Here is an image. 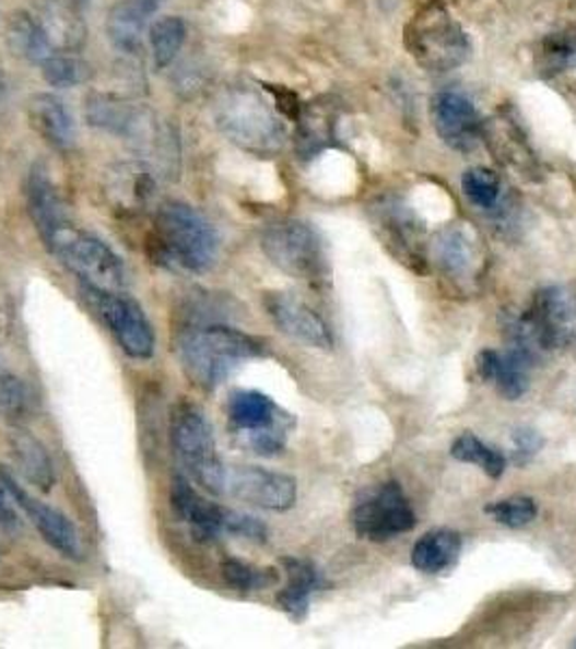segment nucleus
<instances>
[{
  "label": "nucleus",
  "instance_id": "obj_1",
  "mask_svg": "<svg viewBox=\"0 0 576 649\" xmlns=\"http://www.w3.org/2000/svg\"><path fill=\"white\" fill-rule=\"evenodd\" d=\"M176 351L185 375L202 390L222 386L243 362L262 357V340L228 324H189L178 333Z\"/></svg>",
  "mask_w": 576,
  "mask_h": 649
},
{
  "label": "nucleus",
  "instance_id": "obj_2",
  "mask_svg": "<svg viewBox=\"0 0 576 649\" xmlns=\"http://www.w3.org/2000/svg\"><path fill=\"white\" fill-rule=\"evenodd\" d=\"M152 258L161 264L189 273H207L220 256L218 229L196 209L183 202H167L154 216L148 240Z\"/></svg>",
  "mask_w": 576,
  "mask_h": 649
},
{
  "label": "nucleus",
  "instance_id": "obj_3",
  "mask_svg": "<svg viewBox=\"0 0 576 649\" xmlns=\"http://www.w3.org/2000/svg\"><path fill=\"white\" fill-rule=\"evenodd\" d=\"M403 44L427 72H451L470 57V39L443 0H427L403 28Z\"/></svg>",
  "mask_w": 576,
  "mask_h": 649
},
{
  "label": "nucleus",
  "instance_id": "obj_4",
  "mask_svg": "<svg viewBox=\"0 0 576 649\" xmlns=\"http://www.w3.org/2000/svg\"><path fill=\"white\" fill-rule=\"evenodd\" d=\"M169 439L178 461L202 489L215 496L226 494L228 470L220 459L215 435L200 408L183 401L172 410Z\"/></svg>",
  "mask_w": 576,
  "mask_h": 649
},
{
  "label": "nucleus",
  "instance_id": "obj_5",
  "mask_svg": "<svg viewBox=\"0 0 576 649\" xmlns=\"http://www.w3.org/2000/svg\"><path fill=\"white\" fill-rule=\"evenodd\" d=\"M44 243L72 273L83 280V284L101 291L124 293L126 267L103 238L66 221L48 238H44Z\"/></svg>",
  "mask_w": 576,
  "mask_h": 649
},
{
  "label": "nucleus",
  "instance_id": "obj_6",
  "mask_svg": "<svg viewBox=\"0 0 576 649\" xmlns=\"http://www.w3.org/2000/svg\"><path fill=\"white\" fill-rule=\"evenodd\" d=\"M218 123L232 143L258 156H271L284 145V126L249 87H234L220 98Z\"/></svg>",
  "mask_w": 576,
  "mask_h": 649
},
{
  "label": "nucleus",
  "instance_id": "obj_7",
  "mask_svg": "<svg viewBox=\"0 0 576 649\" xmlns=\"http://www.w3.org/2000/svg\"><path fill=\"white\" fill-rule=\"evenodd\" d=\"M512 342L555 351L576 342V295L566 286H544L529 310L507 327Z\"/></svg>",
  "mask_w": 576,
  "mask_h": 649
},
{
  "label": "nucleus",
  "instance_id": "obj_8",
  "mask_svg": "<svg viewBox=\"0 0 576 649\" xmlns=\"http://www.w3.org/2000/svg\"><path fill=\"white\" fill-rule=\"evenodd\" d=\"M262 251L286 275L304 282L324 280L328 260L324 243L313 225L299 219H282L265 227Z\"/></svg>",
  "mask_w": 576,
  "mask_h": 649
},
{
  "label": "nucleus",
  "instance_id": "obj_9",
  "mask_svg": "<svg viewBox=\"0 0 576 649\" xmlns=\"http://www.w3.org/2000/svg\"><path fill=\"white\" fill-rule=\"evenodd\" d=\"M232 429L243 435L247 446L262 457H275L286 448L293 418L275 401L258 390H236L228 401Z\"/></svg>",
  "mask_w": 576,
  "mask_h": 649
},
{
  "label": "nucleus",
  "instance_id": "obj_10",
  "mask_svg": "<svg viewBox=\"0 0 576 649\" xmlns=\"http://www.w3.org/2000/svg\"><path fill=\"white\" fill-rule=\"evenodd\" d=\"M90 308L105 321L116 335L121 351L134 359H148L154 353L156 335L141 306L126 293L101 291L96 286H81Z\"/></svg>",
  "mask_w": 576,
  "mask_h": 649
},
{
  "label": "nucleus",
  "instance_id": "obj_11",
  "mask_svg": "<svg viewBox=\"0 0 576 649\" xmlns=\"http://www.w3.org/2000/svg\"><path fill=\"white\" fill-rule=\"evenodd\" d=\"M355 535L360 540H395L416 527V516L399 483H381L366 498H362L351 516Z\"/></svg>",
  "mask_w": 576,
  "mask_h": 649
},
{
  "label": "nucleus",
  "instance_id": "obj_12",
  "mask_svg": "<svg viewBox=\"0 0 576 649\" xmlns=\"http://www.w3.org/2000/svg\"><path fill=\"white\" fill-rule=\"evenodd\" d=\"M226 492L258 509L289 511L297 500V481L282 472L243 465L228 472Z\"/></svg>",
  "mask_w": 576,
  "mask_h": 649
},
{
  "label": "nucleus",
  "instance_id": "obj_13",
  "mask_svg": "<svg viewBox=\"0 0 576 649\" xmlns=\"http://www.w3.org/2000/svg\"><path fill=\"white\" fill-rule=\"evenodd\" d=\"M0 489L28 516V520L35 524L42 538L55 550H59L63 556H70V558L81 556V540L74 524L55 507H48L42 500L26 494L22 485H17L15 479L4 468H0Z\"/></svg>",
  "mask_w": 576,
  "mask_h": 649
},
{
  "label": "nucleus",
  "instance_id": "obj_14",
  "mask_svg": "<svg viewBox=\"0 0 576 649\" xmlns=\"http://www.w3.org/2000/svg\"><path fill=\"white\" fill-rule=\"evenodd\" d=\"M432 121L438 137L458 152H472L481 139V119L460 92H440L432 98Z\"/></svg>",
  "mask_w": 576,
  "mask_h": 649
},
{
  "label": "nucleus",
  "instance_id": "obj_15",
  "mask_svg": "<svg viewBox=\"0 0 576 649\" xmlns=\"http://www.w3.org/2000/svg\"><path fill=\"white\" fill-rule=\"evenodd\" d=\"M265 308L282 333L315 349H332L334 340L328 324L304 302L286 293H269L265 297Z\"/></svg>",
  "mask_w": 576,
  "mask_h": 649
},
{
  "label": "nucleus",
  "instance_id": "obj_16",
  "mask_svg": "<svg viewBox=\"0 0 576 649\" xmlns=\"http://www.w3.org/2000/svg\"><path fill=\"white\" fill-rule=\"evenodd\" d=\"M169 503L178 520H183L191 529V535L196 540L213 541L220 535H226L228 509L204 500L185 476L174 479Z\"/></svg>",
  "mask_w": 576,
  "mask_h": 649
},
{
  "label": "nucleus",
  "instance_id": "obj_17",
  "mask_svg": "<svg viewBox=\"0 0 576 649\" xmlns=\"http://www.w3.org/2000/svg\"><path fill=\"white\" fill-rule=\"evenodd\" d=\"M379 225L386 232V245L399 251L401 262L410 264L414 271H425V256L421 249L423 227L419 219L401 204H386L379 211Z\"/></svg>",
  "mask_w": 576,
  "mask_h": 649
},
{
  "label": "nucleus",
  "instance_id": "obj_18",
  "mask_svg": "<svg viewBox=\"0 0 576 649\" xmlns=\"http://www.w3.org/2000/svg\"><path fill=\"white\" fill-rule=\"evenodd\" d=\"M154 189H156L154 176L141 163L117 165L107 180V193L111 202L124 213L143 211L150 204Z\"/></svg>",
  "mask_w": 576,
  "mask_h": 649
},
{
  "label": "nucleus",
  "instance_id": "obj_19",
  "mask_svg": "<svg viewBox=\"0 0 576 649\" xmlns=\"http://www.w3.org/2000/svg\"><path fill=\"white\" fill-rule=\"evenodd\" d=\"M284 571H286V587L278 593V604L284 613H289L293 620H304L310 606V598L326 587L321 571L304 558H284Z\"/></svg>",
  "mask_w": 576,
  "mask_h": 649
},
{
  "label": "nucleus",
  "instance_id": "obj_20",
  "mask_svg": "<svg viewBox=\"0 0 576 649\" xmlns=\"http://www.w3.org/2000/svg\"><path fill=\"white\" fill-rule=\"evenodd\" d=\"M9 448L17 472L37 489L50 492L57 474L46 446L33 433L15 429L9 435Z\"/></svg>",
  "mask_w": 576,
  "mask_h": 649
},
{
  "label": "nucleus",
  "instance_id": "obj_21",
  "mask_svg": "<svg viewBox=\"0 0 576 649\" xmlns=\"http://www.w3.org/2000/svg\"><path fill=\"white\" fill-rule=\"evenodd\" d=\"M26 204H28V213H31L35 227L39 229L42 238H48L57 227H61L68 221L63 213L61 198H59L52 180L48 178V172L39 165H35L28 174Z\"/></svg>",
  "mask_w": 576,
  "mask_h": 649
},
{
  "label": "nucleus",
  "instance_id": "obj_22",
  "mask_svg": "<svg viewBox=\"0 0 576 649\" xmlns=\"http://www.w3.org/2000/svg\"><path fill=\"white\" fill-rule=\"evenodd\" d=\"M28 117L33 128L57 150H72L77 141V128L66 105L50 96L39 94L28 103Z\"/></svg>",
  "mask_w": 576,
  "mask_h": 649
},
{
  "label": "nucleus",
  "instance_id": "obj_23",
  "mask_svg": "<svg viewBox=\"0 0 576 649\" xmlns=\"http://www.w3.org/2000/svg\"><path fill=\"white\" fill-rule=\"evenodd\" d=\"M481 139L487 141V148H492L496 158L505 165L527 169V163H533L527 137L509 113H498L496 117L481 123Z\"/></svg>",
  "mask_w": 576,
  "mask_h": 649
},
{
  "label": "nucleus",
  "instance_id": "obj_24",
  "mask_svg": "<svg viewBox=\"0 0 576 649\" xmlns=\"http://www.w3.org/2000/svg\"><path fill=\"white\" fill-rule=\"evenodd\" d=\"M339 119V107L334 101H317L306 105L297 115V150L304 156H315L334 141V126Z\"/></svg>",
  "mask_w": 576,
  "mask_h": 649
},
{
  "label": "nucleus",
  "instance_id": "obj_25",
  "mask_svg": "<svg viewBox=\"0 0 576 649\" xmlns=\"http://www.w3.org/2000/svg\"><path fill=\"white\" fill-rule=\"evenodd\" d=\"M460 550L461 538L456 531L434 529L414 543L412 565L423 574H440L456 565Z\"/></svg>",
  "mask_w": 576,
  "mask_h": 649
},
{
  "label": "nucleus",
  "instance_id": "obj_26",
  "mask_svg": "<svg viewBox=\"0 0 576 649\" xmlns=\"http://www.w3.org/2000/svg\"><path fill=\"white\" fill-rule=\"evenodd\" d=\"M7 42L13 55L31 61V63H44L52 52V39L46 31V26L31 17L28 13H13L7 24Z\"/></svg>",
  "mask_w": 576,
  "mask_h": 649
},
{
  "label": "nucleus",
  "instance_id": "obj_27",
  "mask_svg": "<svg viewBox=\"0 0 576 649\" xmlns=\"http://www.w3.org/2000/svg\"><path fill=\"white\" fill-rule=\"evenodd\" d=\"M148 15L150 11L139 0L117 2L107 17V35L116 50L126 55H134L141 50Z\"/></svg>",
  "mask_w": 576,
  "mask_h": 649
},
{
  "label": "nucleus",
  "instance_id": "obj_28",
  "mask_svg": "<svg viewBox=\"0 0 576 649\" xmlns=\"http://www.w3.org/2000/svg\"><path fill=\"white\" fill-rule=\"evenodd\" d=\"M533 362H536V353L527 344L512 342V346L505 353H501L494 384L503 399L518 401L520 397L527 394L529 373H531Z\"/></svg>",
  "mask_w": 576,
  "mask_h": 649
},
{
  "label": "nucleus",
  "instance_id": "obj_29",
  "mask_svg": "<svg viewBox=\"0 0 576 649\" xmlns=\"http://www.w3.org/2000/svg\"><path fill=\"white\" fill-rule=\"evenodd\" d=\"M434 258L443 273H447L454 280L466 278L472 269V245L468 234L458 227L449 225L440 229L432 243Z\"/></svg>",
  "mask_w": 576,
  "mask_h": 649
},
{
  "label": "nucleus",
  "instance_id": "obj_30",
  "mask_svg": "<svg viewBox=\"0 0 576 649\" xmlns=\"http://www.w3.org/2000/svg\"><path fill=\"white\" fill-rule=\"evenodd\" d=\"M536 68L542 79H553L576 68V28L549 33L536 50Z\"/></svg>",
  "mask_w": 576,
  "mask_h": 649
},
{
  "label": "nucleus",
  "instance_id": "obj_31",
  "mask_svg": "<svg viewBox=\"0 0 576 649\" xmlns=\"http://www.w3.org/2000/svg\"><path fill=\"white\" fill-rule=\"evenodd\" d=\"M187 37V24L178 15H165L150 28V46L156 68H167L180 52Z\"/></svg>",
  "mask_w": 576,
  "mask_h": 649
},
{
  "label": "nucleus",
  "instance_id": "obj_32",
  "mask_svg": "<svg viewBox=\"0 0 576 649\" xmlns=\"http://www.w3.org/2000/svg\"><path fill=\"white\" fill-rule=\"evenodd\" d=\"M451 455L458 461L481 468L490 479H498L507 465L505 457L496 448L485 446L477 435H472L470 432L461 433L460 437L454 441Z\"/></svg>",
  "mask_w": 576,
  "mask_h": 649
},
{
  "label": "nucleus",
  "instance_id": "obj_33",
  "mask_svg": "<svg viewBox=\"0 0 576 649\" xmlns=\"http://www.w3.org/2000/svg\"><path fill=\"white\" fill-rule=\"evenodd\" d=\"M461 191L481 211H494L501 202V180L485 167H472L461 176Z\"/></svg>",
  "mask_w": 576,
  "mask_h": 649
},
{
  "label": "nucleus",
  "instance_id": "obj_34",
  "mask_svg": "<svg viewBox=\"0 0 576 649\" xmlns=\"http://www.w3.org/2000/svg\"><path fill=\"white\" fill-rule=\"evenodd\" d=\"M222 578L231 589L240 593L260 591L278 582V574L273 569H260L238 558H226L222 563Z\"/></svg>",
  "mask_w": 576,
  "mask_h": 649
},
{
  "label": "nucleus",
  "instance_id": "obj_35",
  "mask_svg": "<svg viewBox=\"0 0 576 649\" xmlns=\"http://www.w3.org/2000/svg\"><path fill=\"white\" fill-rule=\"evenodd\" d=\"M483 511L494 522L507 529H525L538 518V505L533 498H527V496H514V498L492 503Z\"/></svg>",
  "mask_w": 576,
  "mask_h": 649
},
{
  "label": "nucleus",
  "instance_id": "obj_36",
  "mask_svg": "<svg viewBox=\"0 0 576 649\" xmlns=\"http://www.w3.org/2000/svg\"><path fill=\"white\" fill-rule=\"evenodd\" d=\"M42 72L48 85L52 87H74L83 81V63L70 55H50L42 63Z\"/></svg>",
  "mask_w": 576,
  "mask_h": 649
},
{
  "label": "nucleus",
  "instance_id": "obj_37",
  "mask_svg": "<svg viewBox=\"0 0 576 649\" xmlns=\"http://www.w3.org/2000/svg\"><path fill=\"white\" fill-rule=\"evenodd\" d=\"M0 410L13 421L22 418L28 410V392L24 384L9 373L0 375Z\"/></svg>",
  "mask_w": 576,
  "mask_h": 649
},
{
  "label": "nucleus",
  "instance_id": "obj_38",
  "mask_svg": "<svg viewBox=\"0 0 576 649\" xmlns=\"http://www.w3.org/2000/svg\"><path fill=\"white\" fill-rule=\"evenodd\" d=\"M226 535L243 538V540L254 541V543H265L269 531H267V527L260 520L228 509V516H226Z\"/></svg>",
  "mask_w": 576,
  "mask_h": 649
},
{
  "label": "nucleus",
  "instance_id": "obj_39",
  "mask_svg": "<svg viewBox=\"0 0 576 649\" xmlns=\"http://www.w3.org/2000/svg\"><path fill=\"white\" fill-rule=\"evenodd\" d=\"M512 441H514V463L516 465H527L544 446L542 435L529 427L516 429L512 435Z\"/></svg>",
  "mask_w": 576,
  "mask_h": 649
},
{
  "label": "nucleus",
  "instance_id": "obj_40",
  "mask_svg": "<svg viewBox=\"0 0 576 649\" xmlns=\"http://www.w3.org/2000/svg\"><path fill=\"white\" fill-rule=\"evenodd\" d=\"M498 357H501V351H494V349H483L479 355H477V373L483 381H494L496 377V370H498Z\"/></svg>",
  "mask_w": 576,
  "mask_h": 649
},
{
  "label": "nucleus",
  "instance_id": "obj_41",
  "mask_svg": "<svg viewBox=\"0 0 576 649\" xmlns=\"http://www.w3.org/2000/svg\"><path fill=\"white\" fill-rule=\"evenodd\" d=\"M0 527L4 531H15L17 529V516L11 509V505L4 500L2 494H0Z\"/></svg>",
  "mask_w": 576,
  "mask_h": 649
},
{
  "label": "nucleus",
  "instance_id": "obj_42",
  "mask_svg": "<svg viewBox=\"0 0 576 649\" xmlns=\"http://www.w3.org/2000/svg\"><path fill=\"white\" fill-rule=\"evenodd\" d=\"M139 2H141V4H143L148 11H150V13H154V9L158 7V2H161V0H139Z\"/></svg>",
  "mask_w": 576,
  "mask_h": 649
},
{
  "label": "nucleus",
  "instance_id": "obj_43",
  "mask_svg": "<svg viewBox=\"0 0 576 649\" xmlns=\"http://www.w3.org/2000/svg\"><path fill=\"white\" fill-rule=\"evenodd\" d=\"M4 90H7V85H4V79H2V74H0V101H2V96H4Z\"/></svg>",
  "mask_w": 576,
  "mask_h": 649
},
{
  "label": "nucleus",
  "instance_id": "obj_44",
  "mask_svg": "<svg viewBox=\"0 0 576 649\" xmlns=\"http://www.w3.org/2000/svg\"><path fill=\"white\" fill-rule=\"evenodd\" d=\"M573 646H575V648H576V641H575V644H573Z\"/></svg>",
  "mask_w": 576,
  "mask_h": 649
}]
</instances>
